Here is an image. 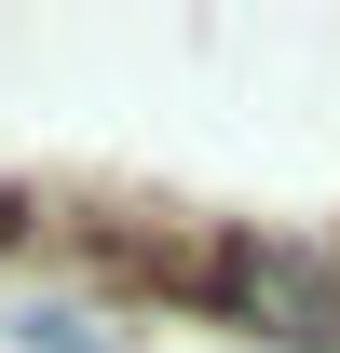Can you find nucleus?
Returning a JSON list of instances; mask_svg holds the SVG:
<instances>
[{
	"label": "nucleus",
	"mask_w": 340,
	"mask_h": 353,
	"mask_svg": "<svg viewBox=\"0 0 340 353\" xmlns=\"http://www.w3.org/2000/svg\"><path fill=\"white\" fill-rule=\"evenodd\" d=\"M14 340H28V353H109V340H95V326H82V312H28Z\"/></svg>",
	"instance_id": "obj_2"
},
{
	"label": "nucleus",
	"mask_w": 340,
	"mask_h": 353,
	"mask_svg": "<svg viewBox=\"0 0 340 353\" xmlns=\"http://www.w3.org/2000/svg\"><path fill=\"white\" fill-rule=\"evenodd\" d=\"M177 285L218 299L272 353H340V259H313V245H218V259H177Z\"/></svg>",
	"instance_id": "obj_1"
}]
</instances>
